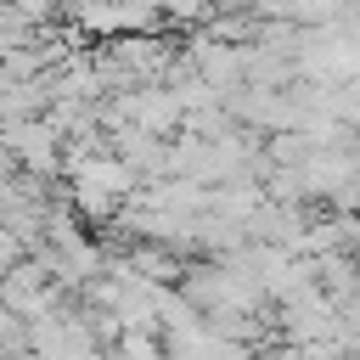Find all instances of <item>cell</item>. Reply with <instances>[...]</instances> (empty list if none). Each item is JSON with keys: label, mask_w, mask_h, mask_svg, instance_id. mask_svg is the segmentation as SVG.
Wrapping results in <instances>:
<instances>
[{"label": "cell", "mask_w": 360, "mask_h": 360, "mask_svg": "<svg viewBox=\"0 0 360 360\" xmlns=\"http://www.w3.org/2000/svg\"><path fill=\"white\" fill-rule=\"evenodd\" d=\"M107 354L112 360H163L158 332H146V326H118V338L107 343Z\"/></svg>", "instance_id": "obj_4"}, {"label": "cell", "mask_w": 360, "mask_h": 360, "mask_svg": "<svg viewBox=\"0 0 360 360\" xmlns=\"http://www.w3.org/2000/svg\"><path fill=\"white\" fill-rule=\"evenodd\" d=\"M56 146H62V129L39 112V118H0V152L17 163V169H34V174H56Z\"/></svg>", "instance_id": "obj_1"}, {"label": "cell", "mask_w": 360, "mask_h": 360, "mask_svg": "<svg viewBox=\"0 0 360 360\" xmlns=\"http://www.w3.org/2000/svg\"><path fill=\"white\" fill-rule=\"evenodd\" d=\"M186 56H191L197 79H208L219 96L242 84V45H225V39H208L202 28H191V39H186Z\"/></svg>", "instance_id": "obj_2"}, {"label": "cell", "mask_w": 360, "mask_h": 360, "mask_svg": "<svg viewBox=\"0 0 360 360\" xmlns=\"http://www.w3.org/2000/svg\"><path fill=\"white\" fill-rule=\"evenodd\" d=\"M0 270H6V264H0Z\"/></svg>", "instance_id": "obj_6"}, {"label": "cell", "mask_w": 360, "mask_h": 360, "mask_svg": "<svg viewBox=\"0 0 360 360\" xmlns=\"http://www.w3.org/2000/svg\"><path fill=\"white\" fill-rule=\"evenodd\" d=\"M11 259H22V242L11 236V225H0V264H11Z\"/></svg>", "instance_id": "obj_5"}, {"label": "cell", "mask_w": 360, "mask_h": 360, "mask_svg": "<svg viewBox=\"0 0 360 360\" xmlns=\"http://www.w3.org/2000/svg\"><path fill=\"white\" fill-rule=\"evenodd\" d=\"M129 124H141V129H152V135H174V129H180V101H174V90L158 84V79L135 84V96H129Z\"/></svg>", "instance_id": "obj_3"}]
</instances>
